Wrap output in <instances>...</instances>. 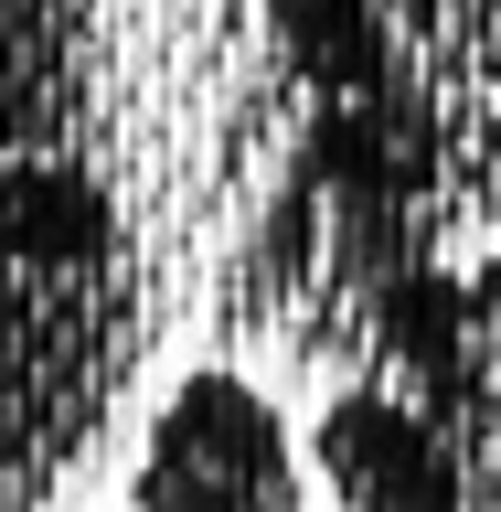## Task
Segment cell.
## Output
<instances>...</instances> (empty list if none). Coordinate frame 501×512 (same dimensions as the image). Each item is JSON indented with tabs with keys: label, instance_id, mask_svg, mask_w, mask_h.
Wrapping results in <instances>:
<instances>
[{
	"label": "cell",
	"instance_id": "cell-1",
	"mask_svg": "<svg viewBox=\"0 0 501 512\" xmlns=\"http://www.w3.org/2000/svg\"><path fill=\"white\" fill-rule=\"evenodd\" d=\"M128 512H310L299 438L246 374H182L128 448Z\"/></svg>",
	"mask_w": 501,
	"mask_h": 512
},
{
	"label": "cell",
	"instance_id": "cell-2",
	"mask_svg": "<svg viewBox=\"0 0 501 512\" xmlns=\"http://www.w3.org/2000/svg\"><path fill=\"white\" fill-rule=\"evenodd\" d=\"M310 470H320V491L342 512H470L480 448L438 395H416L406 374H384V384H342L320 406Z\"/></svg>",
	"mask_w": 501,
	"mask_h": 512
},
{
	"label": "cell",
	"instance_id": "cell-3",
	"mask_svg": "<svg viewBox=\"0 0 501 512\" xmlns=\"http://www.w3.org/2000/svg\"><path fill=\"white\" fill-rule=\"evenodd\" d=\"M406 384L438 395L470 448H501V256L438 288V352H406Z\"/></svg>",
	"mask_w": 501,
	"mask_h": 512
}]
</instances>
